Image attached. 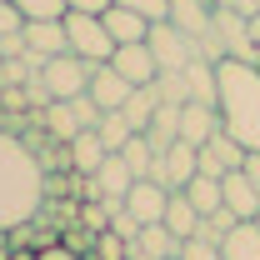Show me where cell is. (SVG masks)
Wrapping results in <instances>:
<instances>
[{"mask_svg":"<svg viewBox=\"0 0 260 260\" xmlns=\"http://www.w3.org/2000/svg\"><path fill=\"white\" fill-rule=\"evenodd\" d=\"M210 30H215V45H220V60H225V55H235V60L260 65L255 40H250V15H245V10L215 5V10H210Z\"/></svg>","mask_w":260,"mask_h":260,"instance_id":"5b68a950","label":"cell"},{"mask_svg":"<svg viewBox=\"0 0 260 260\" xmlns=\"http://www.w3.org/2000/svg\"><path fill=\"white\" fill-rule=\"evenodd\" d=\"M110 0H65V10H90V15H100Z\"/></svg>","mask_w":260,"mask_h":260,"instance_id":"e575fe53","label":"cell"},{"mask_svg":"<svg viewBox=\"0 0 260 260\" xmlns=\"http://www.w3.org/2000/svg\"><path fill=\"white\" fill-rule=\"evenodd\" d=\"M15 10H20L25 20H60L65 0H15Z\"/></svg>","mask_w":260,"mask_h":260,"instance_id":"f1b7e54d","label":"cell"},{"mask_svg":"<svg viewBox=\"0 0 260 260\" xmlns=\"http://www.w3.org/2000/svg\"><path fill=\"white\" fill-rule=\"evenodd\" d=\"M185 200H190L200 215H210V210H220L225 200H220V175H205V170H195L190 185H185Z\"/></svg>","mask_w":260,"mask_h":260,"instance_id":"cb8c5ba5","label":"cell"},{"mask_svg":"<svg viewBox=\"0 0 260 260\" xmlns=\"http://www.w3.org/2000/svg\"><path fill=\"white\" fill-rule=\"evenodd\" d=\"M255 225H260V215H255Z\"/></svg>","mask_w":260,"mask_h":260,"instance_id":"f35d334b","label":"cell"},{"mask_svg":"<svg viewBox=\"0 0 260 260\" xmlns=\"http://www.w3.org/2000/svg\"><path fill=\"white\" fill-rule=\"evenodd\" d=\"M20 30H25V45H30L40 60H50V55H65V50H70V45H65V25H60V20H25Z\"/></svg>","mask_w":260,"mask_h":260,"instance_id":"e0dca14e","label":"cell"},{"mask_svg":"<svg viewBox=\"0 0 260 260\" xmlns=\"http://www.w3.org/2000/svg\"><path fill=\"white\" fill-rule=\"evenodd\" d=\"M215 110H220V130L235 135L245 150H260V65L250 60H215Z\"/></svg>","mask_w":260,"mask_h":260,"instance_id":"7a4b0ae2","label":"cell"},{"mask_svg":"<svg viewBox=\"0 0 260 260\" xmlns=\"http://www.w3.org/2000/svg\"><path fill=\"white\" fill-rule=\"evenodd\" d=\"M100 20H105V30H110L115 45H135V40H145L150 25H155V20L135 15V10H125V5H105V10H100Z\"/></svg>","mask_w":260,"mask_h":260,"instance_id":"5bb4252c","label":"cell"},{"mask_svg":"<svg viewBox=\"0 0 260 260\" xmlns=\"http://www.w3.org/2000/svg\"><path fill=\"white\" fill-rule=\"evenodd\" d=\"M130 90H135V85H130V80H125V75H120L110 60H100L95 70H90V85H85V95L95 100L100 110H120Z\"/></svg>","mask_w":260,"mask_h":260,"instance_id":"9c48e42d","label":"cell"},{"mask_svg":"<svg viewBox=\"0 0 260 260\" xmlns=\"http://www.w3.org/2000/svg\"><path fill=\"white\" fill-rule=\"evenodd\" d=\"M215 130H220V110H215V105H200V100L180 105V140H190V145H205Z\"/></svg>","mask_w":260,"mask_h":260,"instance_id":"2e32d148","label":"cell"},{"mask_svg":"<svg viewBox=\"0 0 260 260\" xmlns=\"http://www.w3.org/2000/svg\"><path fill=\"white\" fill-rule=\"evenodd\" d=\"M110 65L125 75L130 85H155V75H160V65H155V55H150L145 40H135V45H115Z\"/></svg>","mask_w":260,"mask_h":260,"instance_id":"30bf717a","label":"cell"},{"mask_svg":"<svg viewBox=\"0 0 260 260\" xmlns=\"http://www.w3.org/2000/svg\"><path fill=\"white\" fill-rule=\"evenodd\" d=\"M255 10H260V0H250V15H255Z\"/></svg>","mask_w":260,"mask_h":260,"instance_id":"74e56055","label":"cell"},{"mask_svg":"<svg viewBox=\"0 0 260 260\" xmlns=\"http://www.w3.org/2000/svg\"><path fill=\"white\" fill-rule=\"evenodd\" d=\"M195 170H200V145H190V140H175V145H165L160 155H155V165H150V180H160L165 190H185Z\"/></svg>","mask_w":260,"mask_h":260,"instance_id":"52a82bcc","label":"cell"},{"mask_svg":"<svg viewBox=\"0 0 260 260\" xmlns=\"http://www.w3.org/2000/svg\"><path fill=\"white\" fill-rule=\"evenodd\" d=\"M220 255L225 260H260V225L255 220H240V225L220 240Z\"/></svg>","mask_w":260,"mask_h":260,"instance_id":"d6986e66","label":"cell"},{"mask_svg":"<svg viewBox=\"0 0 260 260\" xmlns=\"http://www.w3.org/2000/svg\"><path fill=\"white\" fill-rule=\"evenodd\" d=\"M35 260H80V250H70V245H45Z\"/></svg>","mask_w":260,"mask_h":260,"instance_id":"d6a6232c","label":"cell"},{"mask_svg":"<svg viewBox=\"0 0 260 260\" xmlns=\"http://www.w3.org/2000/svg\"><path fill=\"white\" fill-rule=\"evenodd\" d=\"M220 200H225L240 220H255L260 215V195H255V185H250V175H245V165L220 175Z\"/></svg>","mask_w":260,"mask_h":260,"instance_id":"7c38bea8","label":"cell"},{"mask_svg":"<svg viewBox=\"0 0 260 260\" xmlns=\"http://www.w3.org/2000/svg\"><path fill=\"white\" fill-rule=\"evenodd\" d=\"M120 160L130 165V175H135V180H145V175H150V165H155V145L145 140V130H135L125 145H120Z\"/></svg>","mask_w":260,"mask_h":260,"instance_id":"d4e9b609","label":"cell"},{"mask_svg":"<svg viewBox=\"0 0 260 260\" xmlns=\"http://www.w3.org/2000/svg\"><path fill=\"white\" fill-rule=\"evenodd\" d=\"M245 155H250V150H245L235 135L215 130V135L200 145V170H205V175H225V170H240V165H245Z\"/></svg>","mask_w":260,"mask_h":260,"instance_id":"ba28073f","label":"cell"},{"mask_svg":"<svg viewBox=\"0 0 260 260\" xmlns=\"http://www.w3.org/2000/svg\"><path fill=\"white\" fill-rule=\"evenodd\" d=\"M90 70H95V60H80L75 50H65V55H50V60L40 65V85H45V95H50V100L85 95Z\"/></svg>","mask_w":260,"mask_h":260,"instance_id":"277c9868","label":"cell"},{"mask_svg":"<svg viewBox=\"0 0 260 260\" xmlns=\"http://www.w3.org/2000/svg\"><path fill=\"white\" fill-rule=\"evenodd\" d=\"M175 260H225V255H220V245H215V240L190 235V240H180V255H175Z\"/></svg>","mask_w":260,"mask_h":260,"instance_id":"f546056e","label":"cell"},{"mask_svg":"<svg viewBox=\"0 0 260 260\" xmlns=\"http://www.w3.org/2000/svg\"><path fill=\"white\" fill-rule=\"evenodd\" d=\"M245 175H250V185H255V195H260V150L245 155Z\"/></svg>","mask_w":260,"mask_h":260,"instance_id":"836d02e7","label":"cell"},{"mask_svg":"<svg viewBox=\"0 0 260 260\" xmlns=\"http://www.w3.org/2000/svg\"><path fill=\"white\" fill-rule=\"evenodd\" d=\"M45 165L30 150V140H20L15 130H0V235L30 225L45 205Z\"/></svg>","mask_w":260,"mask_h":260,"instance_id":"6da1fadb","label":"cell"},{"mask_svg":"<svg viewBox=\"0 0 260 260\" xmlns=\"http://www.w3.org/2000/svg\"><path fill=\"white\" fill-rule=\"evenodd\" d=\"M165 230L170 235H180V240H190L195 230H200V210H195L190 200H185V190H170V200H165Z\"/></svg>","mask_w":260,"mask_h":260,"instance_id":"ac0fdd59","label":"cell"},{"mask_svg":"<svg viewBox=\"0 0 260 260\" xmlns=\"http://www.w3.org/2000/svg\"><path fill=\"white\" fill-rule=\"evenodd\" d=\"M135 245H140L150 260H175V255H180V235H170V230H165V220H155V225H140Z\"/></svg>","mask_w":260,"mask_h":260,"instance_id":"7402d4cb","label":"cell"},{"mask_svg":"<svg viewBox=\"0 0 260 260\" xmlns=\"http://www.w3.org/2000/svg\"><path fill=\"white\" fill-rule=\"evenodd\" d=\"M155 95L165 105H190V85H185V70H160L155 75Z\"/></svg>","mask_w":260,"mask_h":260,"instance_id":"4316f807","label":"cell"},{"mask_svg":"<svg viewBox=\"0 0 260 260\" xmlns=\"http://www.w3.org/2000/svg\"><path fill=\"white\" fill-rule=\"evenodd\" d=\"M210 5H230V10H245L250 15V0H210Z\"/></svg>","mask_w":260,"mask_h":260,"instance_id":"8d00e7d4","label":"cell"},{"mask_svg":"<svg viewBox=\"0 0 260 260\" xmlns=\"http://www.w3.org/2000/svg\"><path fill=\"white\" fill-rule=\"evenodd\" d=\"M235 225H240V215H235L230 205H220V210L200 215V230H195V235H205V240H215V245H220V240H225V235H230Z\"/></svg>","mask_w":260,"mask_h":260,"instance_id":"83f0119b","label":"cell"},{"mask_svg":"<svg viewBox=\"0 0 260 260\" xmlns=\"http://www.w3.org/2000/svg\"><path fill=\"white\" fill-rule=\"evenodd\" d=\"M90 185H95V200H125V190L135 185V175H130V165L120 160V150H110L100 170L90 175Z\"/></svg>","mask_w":260,"mask_h":260,"instance_id":"4fadbf2b","label":"cell"},{"mask_svg":"<svg viewBox=\"0 0 260 260\" xmlns=\"http://www.w3.org/2000/svg\"><path fill=\"white\" fill-rule=\"evenodd\" d=\"M95 135H100V145H105V150H120L135 130H130V120L120 115V110H105V115L95 120Z\"/></svg>","mask_w":260,"mask_h":260,"instance_id":"484cf974","label":"cell"},{"mask_svg":"<svg viewBox=\"0 0 260 260\" xmlns=\"http://www.w3.org/2000/svg\"><path fill=\"white\" fill-rule=\"evenodd\" d=\"M155 110H160V95H155V85H135L125 95V105H120V115L130 120V130H145L150 120H155Z\"/></svg>","mask_w":260,"mask_h":260,"instance_id":"ffe728a7","label":"cell"},{"mask_svg":"<svg viewBox=\"0 0 260 260\" xmlns=\"http://www.w3.org/2000/svg\"><path fill=\"white\" fill-rule=\"evenodd\" d=\"M145 45H150V55H155L160 70H185V65L200 55V45H195L180 25H170V20H155L150 35H145Z\"/></svg>","mask_w":260,"mask_h":260,"instance_id":"8992f818","label":"cell"},{"mask_svg":"<svg viewBox=\"0 0 260 260\" xmlns=\"http://www.w3.org/2000/svg\"><path fill=\"white\" fill-rule=\"evenodd\" d=\"M105 155H110V150L100 145V135H95V130H80L75 140H65V165H70L75 175H95Z\"/></svg>","mask_w":260,"mask_h":260,"instance_id":"9a60e30c","label":"cell"},{"mask_svg":"<svg viewBox=\"0 0 260 260\" xmlns=\"http://www.w3.org/2000/svg\"><path fill=\"white\" fill-rule=\"evenodd\" d=\"M65 25V45L80 55V60H110L115 55V40H110V30H105V20L100 15H90V10H65L60 15Z\"/></svg>","mask_w":260,"mask_h":260,"instance_id":"3957f363","label":"cell"},{"mask_svg":"<svg viewBox=\"0 0 260 260\" xmlns=\"http://www.w3.org/2000/svg\"><path fill=\"white\" fill-rule=\"evenodd\" d=\"M145 140L155 145V155H160L165 145H175V140H180V105H165V100H160L155 120L145 125Z\"/></svg>","mask_w":260,"mask_h":260,"instance_id":"603a6c76","label":"cell"},{"mask_svg":"<svg viewBox=\"0 0 260 260\" xmlns=\"http://www.w3.org/2000/svg\"><path fill=\"white\" fill-rule=\"evenodd\" d=\"M20 25H25V15L15 10V0H0V35H15Z\"/></svg>","mask_w":260,"mask_h":260,"instance_id":"1f68e13d","label":"cell"},{"mask_svg":"<svg viewBox=\"0 0 260 260\" xmlns=\"http://www.w3.org/2000/svg\"><path fill=\"white\" fill-rule=\"evenodd\" d=\"M110 5H125V10L145 15V20H165L170 15V0H110Z\"/></svg>","mask_w":260,"mask_h":260,"instance_id":"4dcf8cb0","label":"cell"},{"mask_svg":"<svg viewBox=\"0 0 260 260\" xmlns=\"http://www.w3.org/2000/svg\"><path fill=\"white\" fill-rule=\"evenodd\" d=\"M185 85H190V100H200V105H215V95H220V85H215V60L195 55V60L185 65Z\"/></svg>","mask_w":260,"mask_h":260,"instance_id":"44dd1931","label":"cell"},{"mask_svg":"<svg viewBox=\"0 0 260 260\" xmlns=\"http://www.w3.org/2000/svg\"><path fill=\"white\" fill-rule=\"evenodd\" d=\"M250 40H255V55H260V10L250 15Z\"/></svg>","mask_w":260,"mask_h":260,"instance_id":"d590c367","label":"cell"},{"mask_svg":"<svg viewBox=\"0 0 260 260\" xmlns=\"http://www.w3.org/2000/svg\"><path fill=\"white\" fill-rule=\"evenodd\" d=\"M165 200H170V190H165L160 180L145 175V180H135V185L125 190V210L140 220V225H155V220L165 215Z\"/></svg>","mask_w":260,"mask_h":260,"instance_id":"8fae6325","label":"cell"}]
</instances>
